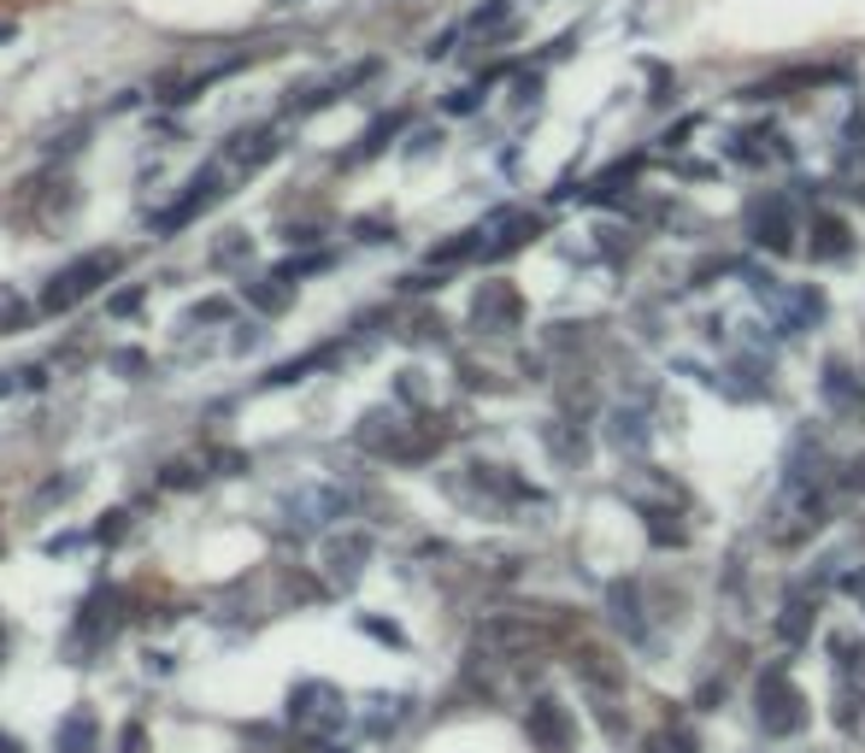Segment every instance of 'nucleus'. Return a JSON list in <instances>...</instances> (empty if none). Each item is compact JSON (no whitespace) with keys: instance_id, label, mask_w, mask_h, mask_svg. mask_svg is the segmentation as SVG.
Instances as JSON below:
<instances>
[{"instance_id":"nucleus-1","label":"nucleus","mask_w":865,"mask_h":753,"mask_svg":"<svg viewBox=\"0 0 865 753\" xmlns=\"http://www.w3.org/2000/svg\"><path fill=\"white\" fill-rule=\"evenodd\" d=\"M818 525H824V495L813 483V471H789L777 483L771 507H766V536L777 548H795V541H807Z\"/></svg>"},{"instance_id":"nucleus-2","label":"nucleus","mask_w":865,"mask_h":753,"mask_svg":"<svg viewBox=\"0 0 865 753\" xmlns=\"http://www.w3.org/2000/svg\"><path fill=\"white\" fill-rule=\"evenodd\" d=\"M759 724H766V736H795V730H807V701H800V688L783 672L759 677Z\"/></svg>"},{"instance_id":"nucleus-3","label":"nucleus","mask_w":865,"mask_h":753,"mask_svg":"<svg viewBox=\"0 0 865 753\" xmlns=\"http://www.w3.org/2000/svg\"><path fill=\"white\" fill-rule=\"evenodd\" d=\"M112 271H118V254H89L82 265L59 271V277H53V289H48V295H41V312H66L71 301L95 295V289H100V277H112Z\"/></svg>"},{"instance_id":"nucleus-4","label":"nucleus","mask_w":865,"mask_h":753,"mask_svg":"<svg viewBox=\"0 0 865 753\" xmlns=\"http://www.w3.org/2000/svg\"><path fill=\"white\" fill-rule=\"evenodd\" d=\"M478 642L494 647L501 659H535L548 647V630H542V624H530V618H489L478 630Z\"/></svg>"},{"instance_id":"nucleus-5","label":"nucleus","mask_w":865,"mask_h":753,"mask_svg":"<svg viewBox=\"0 0 865 753\" xmlns=\"http://www.w3.org/2000/svg\"><path fill=\"white\" fill-rule=\"evenodd\" d=\"M519 319H524V301H519V289H512V283H483L478 301H471V324L489 330V336L519 330Z\"/></svg>"},{"instance_id":"nucleus-6","label":"nucleus","mask_w":865,"mask_h":753,"mask_svg":"<svg viewBox=\"0 0 865 753\" xmlns=\"http://www.w3.org/2000/svg\"><path fill=\"white\" fill-rule=\"evenodd\" d=\"M530 742L535 747H542V753H571L577 747V724H571V713H566V706L560 701H530Z\"/></svg>"},{"instance_id":"nucleus-7","label":"nucleus","mask_w":865,"mask_h":753,"mask_svg":"<svg viewBox=\"0 0 865 753\" xmlns=\"http://www.w3.org/2000/svg\"><path fill=\"white\" fill-rule=\"evenodd\" d=\"M754 242L771 247V254H789V247H795V213H789V201H783V195H766L754 206Z\"/></svg>"},{"instance_id":"nucleus-8","label":"nucleus","mask_w":865,"mask_h":753,"mask_svg":"<svg viewBox=\"0 0 865 753\" xmlns=\"http://www.w3.org/2000/svg\"><path fill=\"white\" fill-rule=\"evenodd\" d=\"M342 512H347L342 489H301L295 500H288V518H295L301 530H324V525H336Z\"/></svg>"},{"instance_id":"nucleus-9","label":"nucleus","mask_w":865,"mask_h":753,"mask_svg":"<svg viewBox=\"0 0 865 753\" xmlns=\"http://www.w3.org/2000/svg\"><path fill=\"white\" fill-rule=\"evenodd\" d=\"M571 665H577V677H583L594 695H618V688H625V659H612L607 647H577Z\"/></svg>"},{"instance_id":"nucleus-10","label":"nucleus","mask_w":865,"mask_h":753,"mask_svg":"<svg viewBox=\"0 0 865 753\" xmlns=\"http://www.w3.org/2000/svg\"><path fill=\"white\" fill-rule=\"evenodd\" d=\"M807 254L813 260H848V247H854V229L842 224L836 213H813V229H807Z\"/></svg>"},{"instance_id":"nucleus-11","label":"nucleus","mask_w":865,"mask_h":753,"mask_svg":"<svg viewBox=\"0 0 865 753\" xmlns=\"http://www.w3.org/2000/svg\"><path fill=\"white\" fill-rule=\"evenodd\" d=\"M813 618H818V595L795 589L789 600H783V613H777V636L789 642V647H800V642L813 636Z\"/></svg>"},{"instance_id":"nucleus-12","label":"nucleus","mask_w":865,"mask_h":753,"mask_svg":"<svg viewBox=\"0 0 865 753\" xmlns=\"http://www.w3.org/2000/svg\"><path fill=\"white\" fill-rule=\"evenodd\" d=\"M607 606H612V624H618L630 642H648V618H642V595H636V583H612V589H607Z\"/></svg>"},{"instance_id":"nucleus-13","label":"nucleus","mask_w":865,"mask_h":753,"mask_svg":"<svg viewBox=\"0 0 865 753\" xmlns=\"http://www.w3.org/2000/svg\"><path fill=\"white\" fill-rule=\"evenodd\" d=\"M295 718L301 724H336L342 718V706H336V688L330 683H306V688H295Z\"/></svg>"},{"instance_id":"nucleus-14","label":"nucleus","mask_w":865,"mask_h":753,"mask_svg":"<svg viewBox=\"0 0 865 753\" xmlns=\"http://www.w3.org/2000/svg\"><path fill=\"white\" fill-rule=\"evenodd\" d=\"M824 401H830L842 418H854L859 407H865V394H859V376H848V371H842V365H824Z\"/></svg>"},{"instance_id":"nucleus-15","label":"nucleus","mask_w":865,"mask_h":753,"mask_svg":"<svg viewBox=\"0 0 865 753\" xmlns=\"http://www.w3.org/2000/svg\"><path fill=\"white\" fill-rule=\"evenodd\" d=\"M607 436H612V448H630V453H642V448H648V436H653V430H648V412H642V407H618V412H612V430H607Z\"/></svg>"},{"instance_id":"nucleus-16","label":"nucleus","mask_w":865,"mask_h":753,"mask_svg":"<svg viewBox=\"0 0 865 753\" xmlns=\"http://www.w3.org/2000/svg\"><path fill=\"white\" fill-rule=\"evenodd\" d=\"M360 559H371V541H365V536H342V541H330V571H336V577H354V571H360Z\"/></svg>"},{"instance_id":"nucleus-17","label":"nucleus","mask_w":865,"mask_h":753,"mask_svg":"<svg viewBox=\"0 0 865 753\" xmlns=\"http://www.w3.org/2000/svg\"><path fill=\"white\" fill-rule=\"evenodd\" d=\"M642 753H695V736L689 730H653L642 742Z\"/></svg>"},{"instance_id":"nucleus-18","label":"nucleus","mask_w":865,"mask_h":753,"mask_svg":"<svg viewBox=\"0 0 865 753\" xmlns=\"http://www.w3.org/2000/svg\"><path fill=\"white\" fill-rule=\"evenodd\" d=\"M648 530H653L659 548H666V541H671V548H684V525H677L671 512H648Z\"/></svg>"},{"instance_id":"nucleus-19","label":"nucleus","mask_w":865,"mask_h":753,"mask_svg":"<svg viewBox=\"0 0 865 753\" xmlns=\"http://www.w3.org/2000/svg\"><path fill=\"white\" fill-rule=\"evenodd\" d=\"M224 319H230V301H224V295L195 301V306H189V324H224Z\"/></svg>"},{"instance_id":"nucleus-20","label":"nucleus","mask_w":865,"mask_h":753,"mask_svg":"<svg viewBox=\"0 0 865 753\" xmlns=\"http://www.w3.org/2000/svg\"><path fill=\"white\" fill-rule=\"evenodd\" d=\"M548 448L560 459H583V436H566L560 424H548Z\"/></svg>"},{"instance_id":"nucleus-21","label":"nucleus","mask_w":865,"mask_h":753,"mask_svg":"<svg viewBox=\"0 0 865 753\" xmlns=\"http://www.w3.org/2000/svg\"><path fill=\"white\" fill-rule=\"evenodd\" d=\"M218 265H247V236H230V242H218Z\"/></svg>"},{"instance_id":"nucleus-22","label":"nucleus","mask_w":865,"mask_h":753,"mask_svg":"<svg viewBox=\"0 0 865 753\" xmlns=\"http://www.w3.org/2000/svg\"><path fill=\"white\" fill-rule=\"evenodd\" d=\"M112 312H118V319H130V312H141V289H118V295H112Z\"/></svg>"},{"instance_id":"nucleus-23","label":"nucleus","mask_w":865,"mask_h":753,"mask_svg":"<svg viewBox=\"0 0 865 753\" xmlns=\"http://www.w3.org/2000/svg\"><path fill=\"white\" fill-rule=\"evenodd\" d=\"M112 365H118L124 376H141V371H148V360H141V353H112Z\"/></svg>"},{"instance_id":"nucleus-24","label":"nucleus","mask_w":865,"mask_h":753,"mask_svg":"<svg viewBox=\"0 0 865 753\" xmlns=\"http://www.w3.org/2000/svg\"><path fill=\"white\" fill-rule=\"evenodd\" d=\"M848 677L859 683V695H865V642L854 647V654H848Z\"/></svg>"},{"instance_id":"nucleus-25","label":"nucleus","mask_w":865,"mask_h":753,"mask_svg":"<svg viewBox=\"0 0 865 753\" xmlns=\"http://www.w3.org/2000/svg\"><path fill=\"white\" fill-rule=\"evenodd\" d=\"M842 589H848V595L865 606V565H859V571H848V577H842Z\"/></svg>"},{"instance_id":"nucleus-26","label":"nucleus","mask_w":865,"mask_h":753,"mask_svg":"<svg viewBox=\"0 0 865 753\" xmlns=\"http://www.w3.org/2000/svg\"><path fill=\"white\" fill-rule=\"evenodd\" d=\"M848 483H854V489H865V453H859L854 466H848Z\"/></svg>"},{"instance_id":"nucleus-27","label":"nucleus","mask_w":865,"mask_h":753,"mask_svg":"<svg viewBox=\"0 0 865 753\" xmlns=\"http://www.w3.org/2000/svg\"><path fill=\"white\" fill-rule=\"evenodd\" d=\"M0 753H18V742H7V736H0Z\"/></svg>"}]
</instances>
